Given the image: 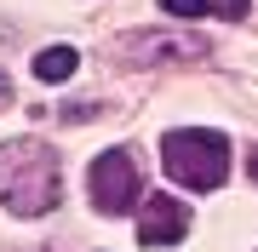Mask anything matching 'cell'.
Here are the masks:
<instances>
[{"mask_svg": "<svg viewBox=\"0 0 258 252\" xmlns=\"http://www.w3.org/2000/svg\"><path fill=\"white\" fill-rule=\"evenodd\" d=\"M63 195V178H57V155L40 138H12L0 143V206L18 218H40L52 212Z\"/></svg>", "mask_w": 258, "mask_h": 252, "instance_id": "obj_1", "label": "cell"}, {"mask_svg": "<svg viewBox=\"0 0 258 252\" xmlns=\"http://www.w3.org/2000/svg\"><path fill=\"white\" fill-rule=\"evenodd\" d=\"M161 166L178 189H218L230 178V143H224V132H207V126L166 132L161 138Z\"/></svg>", "mask_w": 258, "mask_h": 252, "instance_id": "obj_2", "label": "cell"}, {"mask_svg": "<svg viewBox=\"0 0 258 252\" xmlns=\"http://www.w3.org/2000/svg\"><path fill=\"white\" fill-rule=\"evenodd\" d=\"M86 189H92V201H98V212H109L120 218L126 206H138V166H132V155L126 149H103L92 160V172H86Z\"/></svg>", "mask_w": 258, "mask_h": 252, "instance_id": "obj_3", "label": "cell"}, {"mask_svg": "<svg viewBox=\"0 0 258 252\" xmlns=\"http://www.w3.org/2000/svg\"><path fill=\"white\" fill-rule=\"evenodd\" d=\"M120 57L126 63H166V57H207L201 35H166V29H144V35L120 40Z\"/></svg>", "mask_w": 258, "mask_h": 252, "instance_id": "obj_4", "label": "cell"}, {"mask_svg": "<svg viewBox=\"0 0 258 252\" xmlns=\"http://www.w3.org/2000/svg\"><path fill=\"white\" fill-rule=\"evenodd\" d=\"M189 235V206L172 201V195H149L138 206V241L144 246H172Z\"/></svg>", "mask_w": 258, "mask_h": 252, "instance_id": "obj_5", "label": "cell"}, {"mask_svg": "<svg viewBox=\"0 0 258 252\" xmlns=\"http://www.w3.org/2000/svg\"><path fill=\"white\" fill-rule=\"evenodd\" d=\"M161 12H178V18H247V0H161Z\"/></svg>", "mask_w": 258, "mask_h": 252, "instance_id": "obj_6", "label": "cell"}, {"mask_svg": "<svg viewBox=\"0 0 258 252\" xmlns=\"http://www.w3.org/2000/svg\"><path fill=\"white\" fill-rule=\"evenodd\" d=\"M75 63H81V57H75V46H46V52H35V80H69L75 75Z\"/></svg>", "mask_w": 258, "mask_h": 252, "instance_id": "obj_7", "label": "cell"}, {"mask_svg": "<svg viewBox=\"0 0 258 252\" xmlns=\"http://www.w3.org/2000/svg\"><path fill=\"white\" fill-rule=\"evenodd\" d=\"M252 178H258V155H252Z\"/></svg>", "mask_w": 258, "mask_h": 252, "instance_id": "obj_8", "label": "cell"}]
</instances>
